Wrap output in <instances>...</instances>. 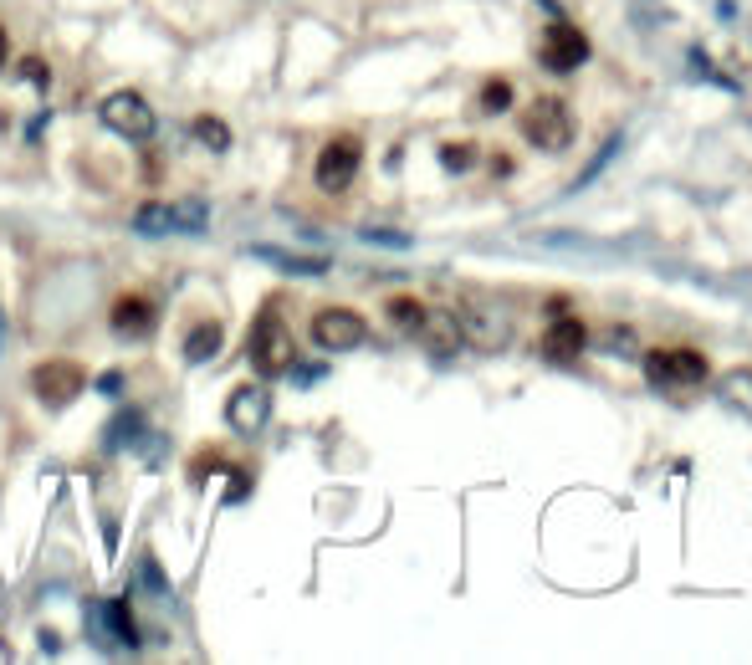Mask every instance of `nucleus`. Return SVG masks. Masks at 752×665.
Returning a JSON list of instances; mask_svg holds the SVG:
<instances>
[{
    "label": "nucleus",
    "mask_w": 752,
    "mask_h": 665,
    "mask_svg": "<svg viewBox=\"0 0 752 665\" xmlns=\"http://www.w3.org/2000/svg\"><path fill=\"white\" fill-rule=\"evenodd\" d=\"M313 343L323 353H348V348L369 343V323L353 313V307H323V313L313 318Z\"/></svg>",
    "instance_id": "8"
},
{
    "label": "nucleus",
    "mask_w": 752,
    "mask_h": 665,
    "mask_svg": "<svg viewBox=\"0 0 752 665\" xmlns=\"http://www.w3.org/2000/svg\"><path fill=\"white\" fill-rule=\"evenodd\" d=\"M522 139L533 144V149H548V154L568 149L573 144V113H568V103L538 98L533 108L522 113Z\"/></svg>",
    "instance_id": "4"
},
{
    "label": "nucleus",
    "mask_w": 752,
    "mask_h": 665,
    "mask_svg": "<svg viewBox=\"0 0 752 665\" xmlns=\"http://www.w3.org/2000/svg\"><path fill=\"white\" fill-rule=\"evenodd\" d=\"M415 338H425V343H430V353H440V359H451V353L466 343V338H461L456 313H430V307H425V323H420V333H415Z\"/></svg>",
    "instance_id": "14"
},
{
    "label": "nucleus",
    "mask_w": 752,
    "mask_h": 665,
    "mask_svg": "<svg viewBox=\"0 0 752 665\" xmlns=\"http://www.w3.org/2000/svg\"><path fill=\"white\" fill-rule=\"evenodd\" d=\"M210 220L205 200H144L134 210V231L139 236H200Z\"/></svg>",
    "instance_id": "2"
},
{
    "label": "nucleus",
    "mask_w": 752,
    "mask_h": 665,
    "mask_svg": "<svg viewBox=\"0 0 752 665\" xmlns=\"http://www.w3.org/2000/svg\"><path fill=\"white\" fill-rule=\"evenodd\" d=\"M389 328L394 333H420V323H425V302L420 297H389Z\"/></svg>",
    "instance_id": "18"
},
{
    "label": "nucleus",
    "mask_w": 752,
    "mask_h": 665,
    "mask_svg": "<svg viewBox=\"0 0 752 665\" xmlns=\"http://www.w3.org/2000/svg\"><path fill=\"white\" fill-rule=\"evenodd\" d=\"M98 389H103L108 399H118V389H123V374H118V369H108V374H98Z\"/></svg>",
    "instance_id": "29"
},
{
    "label": "nucleus",
    "mask_w": 752,
    "mask_h": 665,
    "mask_svg": "<svg viewBox=\"0 0 752 665\" xmlns=\"http://www.w3.org/2000/svg\"><path fill=\"white\" fill-rule=\"evenodd\" d=\"M645 374L660 389H691L706 379V359L696 348H655V353H645Z\"/></svg>",
    "instance_id": "7"
},
{
    "label": "nucleus",
    "mask_w": 752,
    "mask_h": 665,
    "mask_svg": "<svg viewBox=\"0 0 752 665\" xmlns=\"http://www.w3.org/2000/svg\"><path fill=\"white\" fill-rule=\"evenodd\" d=\"M0 67H6V26H0Z\"/></svg>",
    "instance_id": "30"
},
{
    "label": "nucleus",
    "mask_w": 752,
    "mask_h": 665,
    "mask_svg": "<svg viewBox=\"0 0 752 665\" xmlns=\"http://www.w3.org/2000/svg\"><path fill=\"white\" fill-rule=\"evenodd\" d=\"M364 241H374V246H410V236H400V231H364Z\"/></svg>",
    "instance_id": "28"
},
{
    "label": "nucleus",
    "mask_w": 752,
    "mask_h": 665,
    "mask_svg": "<svg viewBox=\"0 0 752 665\" xmlns=\"http://www.w3.org/2000/svg\"><path fill=\"white\" fill-rule=\"evenodd\" d=\"M139 440H144V415L128 410V415H118V420L108 425L103 446H108V451H123V446H139Z\"/></svg>",
    "instance_id": "20"
},
{
    "label": "nucleus",
    "mask_w": 752,
    "mask_h": 665,
    "mask_svg": "<svg viewBox=\"0 0 752 665\" xmlns=\"http://www.w3.org/2000/svg\"><path fill=\"white\" fill-rule=\"evenodd\" d=\"M93 619H98V625H108V635H113L123 650L139 645V625H134V614H128V599H103V604H93Z\"/></svg>",
    "instance_id": "15"
},
{
    "label": "nucleus",
    "mask_w": 752,
    "mask_h": 665,
    "mask_svg": "<svg viewBox=\"0 0 752 665\" xmlns=\"http://www.w3.org/2000/svg\"><path fill=\"white\" fill-rule=\"evenodd\" d=\"M139 579H144V584H149V589H154L159 599H169V579H164V573H159V563H154L149 553L139 558Z\"/></svg>",
    "instance_id": "25"
},
{
    "label": "nucleus",
    "mask_w": 752,
    "mask_h": 665,
    "mask_svg": "<svg viewBox=\"0 0 752 665\" xmlns=\"http://www.w3.org/2000/svg\"><path fill=\"white\" fill-rule=\"evenodd\" d=\"M599 343H609L619 359H640V343H635L630 328H609V333H599Z\"/></svg>",
    "instance_id": "23"
},
{
    "label": "nucleus",
    "mask_w": 752,
    "mask_h": 665,
    "mask_svg": "<svg viewBox=\"0 0 752 665\" xmlns=\"http://www.w3.org/2000/svg\"><path fill=\"white\" fill-rule=\"evenodd\" d=\"M440 164H446L451 174H461V169L476 164V149H471V144H446V149H440Z\"/></svg>",
    "instance_id": "24"
},
{
    "label": "nucleus",
    "mask_w": 752,
    "mask_h": 665,
    "mask_svg": "<svg viewBox=\"0 0 752 665\" xmlns=\"http://www.w3.org/2000/svg\"><path fill=\"white\" fill-rule=\"evenodd\" d=\"M108 323H113L118 338H149L159 328V313H154V302L144 292H123V297H113Z\"/></svg>",
    "instance_id": "11"
},
{
    "label": "nucleus",
    "mask_w": 752,
    "mask_h": 665,
    "mask_svg": "<svg viewBox=\"0 0 752 665\" xmlns=\"http://www.w3.org/2000/svg\"><path fill=\"white\" fill-rule=\"evenodd\" d=\"M246 359H251V369H256L261 379L292 374V364H297V338H292V328L282 323L277 307H261V313H256L251 338H246Z\"/></svg>",
    "instance_id": "1"
},
{
    "label": "nucleus",
    "mask_w": 752,
    "mask_h": 665,
    "mask_svg": "<svg viewBox=\"0 0 752 665\" xmlns=\"http://www.w3.org/2000/svg\"><path fill=\"white\" fill-rule=\"evenodd\" d=\"M98 118H103V128H113V133H118V139H134V144H149V139H154V128H159V118H154L149 98H144V93H134V87H118V93H108V98H103V108H98Z\"/></svg>",
    "instance_id": "3"
},
{
    "label": "nucleus",
    "mask_w": 752,
    "mask_h": 665,
    "mask_svg": "<svg viewBox=\"0 0 752 665\" xmlns=\"http://www.w3.org/2000/svg\"><path fill=\"white\" fill-rule=\"evenodd\" d=\"M456 323H461V338H471L476 348H502V343H507V318H502V313H486V307H461Z\"/></svg>",
    "instance_id": "13"
},
{
    "label": "nucleus",
    "mask_w": 752,
    "mask_h": 665,
    "mask_svg": "<svg viewBox=\"0 0 752 665\" xmlns=\"http://www.w3.org/2000/svg\"><path fill=\"white\" fill-rule=\"evenodd\" d=\"M272 420V389L267 384H241L226 399V425L236 435H261V425Z\"/></svg>",
    "instance_id": "9"
},
{
    "label": "nucleus",
    "mask_w": 752,
    "mask_h": 665,
    "mask_svg": "<svg viewBox=\"0 0 752 665\" xmlns=\"http://www.w3.org/2000/svg\"><path fill=\"white\" fill-rule=\"evenodd\" d=\"M256 261H272L292 277H323L328 272V256H297V251H282V246H251Z\"/></svg>",
    "instance_id": "16"
},
{
    "label": "nucleus",
    "mask_w": 752,
    "mask_h": 665,
    "mask_svg": "<svg viewBox=\"0 0 752 665\" xmlns=\"http://www.w3.org/2000/svg\"><path fill=\"white\" fill-rule=\"evenodd\" d=\"M584 348H589V328H584L579 318H558V313H553V323H548V333H543V359H548V364H573Z\"/></svg>",
    "instance_id": "12"
},
{
    "label": "nucleus",
    "mask_w": 752,
    "mask_h": 665,
    "mask_svg": "<svg viewBox=\"0 0 752 665\" xmlns=\"http://www.w3.org/2000/svg\"><path fill=\"white\" fill-rule=\"evenodd\" d=\"M220 343H226V328H220L215 318H205V323H195L185 333V359L190 364H210L215 353H220Z\"/></svg>",
    "instance_id": "17"
},
{
    "label": "nucleus",
    "mask_w": 752,
    "mask_h": 665,
    "mask_svg": "<svg viewBox=\"0 0 752 665\" xmlns=\"http://www.w3.org/2000/svg\"><path fill=\"white\" fill-rule=\"evenodd\" d=\"M507 108H512V82L492 77L481 87V113H507Z\"/></svg>",
    "instance_id": "22"
},
{
    "label": "nucleus",
    "mask_w": 752,
    "mask_h": 665,
    "mask_svg": "<svg viewBox=\"0 0 752 665\" xmlns=\"http://www.w3.org/2000/svg\"><path fill=\"white\" fill-rule=\"evenodd\" d=\"M21 77H26L31 87H47V82H52V67L41 62V57H26V62H21Z\"/></svg>",
    "instance_id": "26"
},
{
    "label": "nucleus",
    "mask_w": 752,
    "mask_h": 665,
    "mask_svg": "<svg viewBox=\"0 0 752 665\" xmlns=\"http://www.w3.org/2000/svg\"><path fill=\"white\" fill-rule=\"evenodd\" d=\"M359 164H364V144L353 139V133H338V139H328V144L318 149L313 180H318V190L338 195V190H348V185H353V174H359Z\"/></svg>",
    "instance_id": "5"
},
{
    "label": "nucleus",
    "mask_w": 752,
    "mask_h": 665,
    "mask_svg": "<svg viewBox=\"0 0 752 665\" xmlns=\"http://www.w3.org/2000/svg\"><path fill=\"white\" fill-rule=\"evenodd\" d=\"M538 62H543V72H573V67L589 62V41L579 36V26H568V21L558 16V21L548 26V41H543Z\"/></svg>",
    "instance_id": "10"
},
{
    "label": "nucleus",
    "mask_w": 752,
    "mask_h": 665,
    "mask_svg": "<svg viewBox=\"0 0 752 665\" xmlns=\"http://www.w3.org/2000/svg\"><path fill=\"white\" fill-rule=\"evenodd\" d=\"M246 492H251V471H246V466H231V492H226V502H246Z\"/></svg>",
    "instance_id": "27"
},
{
    "label": "nucleus",
    "mask_w": 752,
    "mask_h": 665,
    "mask_svg": "<svg viewBox=\"0 0 752 665\" xmlns=\"http://www.w3.org/2000/svg\"><path fill=\"white\" fill-rule=\"evenodd\" d=\"M717 394L727 399L732 410H742V415H752V369H732V374H722V384H717Z\"/></svg>",
    "instance_id": "19"
},
{
    "label": "nucleus",
    "mask_w": 752,
    "mask_h": 665,
    "mask_svg": "<svg viewBox=\"0 0 752 665\" xmlns=\"http://www.w3.org/2000/svg\"><path fill=\"white\" fill-rule=\"evenodd\" d=\"M190 133H195V144H205V149H215V154H226V149H231V128H226V118L200 113V118L190 123Z\"/></svg>",
    "instance_id": "21"
},
{
    "label": "nucleus",
    "mask_w": 752,
    "mask_h": 665,
    "mask_svg": "<svg viewBox=\"0 0 752 665\" xmlns=\"http://www.w3.org/2000/svg\"><path fill=\"white\" fill-rule=\"evenodd\" d=\"M82 389H87V374H82V364H72V359H47V364L31 369V394H36L47 410L72 405Z\"/></svg>",
    "instance_id": "6"
}]
</instances>
